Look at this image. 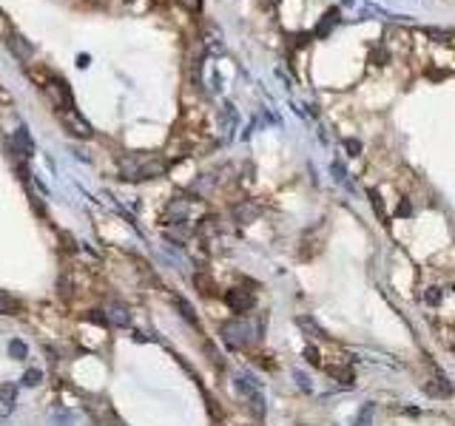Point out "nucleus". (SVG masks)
<instances>
[{
  "label": "nucleus",
  "instance_id": "f257e3e1",
  "mask_svg": "<svg viewBox=\"0 0 455 426\" xmlns=\"http://www.w3.org/2000/svg\"><path fill=\"white\" fill-rule=\"evenodd\" d=\"M168 171V162L159 157H126L123 159V179H154Z\"/></svg>",
  "mask_w": 455,
  "mask_h": 426
},
{
  "label": "nucleus",
  "instance_id": "f03ea898",
  "mask_svg": "<svg viewBox=\"0 0 455 426\" xmlns=\"http://www.w3.org/2000/svg\"><path fill=\"white\" fill-rule=\"evenodd\" d=\"M219 335H222V341H225L227 347H234V349H248L253 341H256V330H253L248 321H242V316L222 324Z\"/></svg>",
  "mask_w": 455,
  "mask_h": 426
},
{
  "label": "nucleus",
  "instance_id": "7ed1b4c3",
  "mask_svg": "<svg viewBox=\"0 0 455 426\" xmlns=\"http://www.w3.org/2000/svg\"><path fill=\"white\" fill-rule=\"evenodd\" d=\"M43 91H46V97L51 100V105L57 108V114H60V111H71V108H74L71 88H69V83H66L63 77H46V80H43Z\"/></svg>",
  "mask_w": 455,
  "mask_h": 426
},
{
  "label": "nucleus",
  "instance_id": "20e7f679",
  "mask_svg": "<svg viewBox=\"0 0 455 426\" xmlns=\"http://www.w3.org/2000/svg\"><path fill=\"white\" fill-rule=\"evenodd\" d=\"M225 304L231 313H236V316H245V313H251L253 310V293L251 290H242V287H231V290H225Z\"/></svg>",
  "mask_w": 455,
  "mask_h": 426
},
{
  "label": "nucleus",
  "instance_id": "39448f33",
  "mask_svg": "<svg viewBox=\"0 0 455 426\" xmlns=\"http://www.w3.org/2000/svg\"><path fill=\"white\" fill-rule=\"evenodd\" d=\"M236 389H239V395L248 401L253 415H265V398H262L259 387L253 384V378H248V375H245V378H236Z\"/></svg>",
  "mask_w": 455,
  "mask_h": 426
},
{
  "label": "nucleus",
  "instance_id": "423d86ee",
  "mask_svg": "<svg viewBox=\"0 0 455 426\" xmlns=\"http://www.w3.org/2000/svg\"><path fill=\"white\" fill-rule=\"evenodd\" d=\"M60 117V122H63L66 128H69L74 136H83V139H88V136H94V131H91V125H88L86 119L80 117V111L77 108H71V111H60L57 114Z\"/></svg>",
  "mask_w": 455,
  "mask_h": 426
},
{
  "label": "nucleus",
  "instance_id": "0eeeda50",
  "mask_svg": "<svg viewBox=\"0 0 455 426\" xmlns=\"http://www.w3.org/2000/svg\"><path fill=\"white\" fill-rule=\"evenodd\" d=\"M102 316H105L108 327H128V324H131V313H128V307L120 304V301H105Z\"/></svg>",
  "mask_w": 455,
  "mask_h": 426
},
{
  "label": "nucleus",
  "instance_id": "6e6552de",
  "mask_svg": "<svg viewBox=\"0 0 455 426\" xmlns=\"http://www.w3.org/2000/svg\"><path fill=\"white\" fill-rule=\"evenodd\" d=\"M15 403H17V389L12 384H3L0 387V418H9L15 412Z\"/></svg>",
  "mask_w": 455,
  "mask_h": 426
},
{
  "label": "nucleus",
  "instance_id": "1a4fd4ad",
  "mask_svg": "<svg viewBox=\"0 0 455 426\" xmlns=\"http://www.w3.org/2000/svg\"><path fill=\"white\" fill-rule=\"evenodd\" d=\"M9 51H12L15 57H20V60H29L34 48L29 46V43H26V40L20 37V34H9Z\"/></svg>",
  "mask_w": 455,
  "mask_h": 426
},
{
  "label": "nucleus",
  "instance_id": "9d476101",
  "mask_svg": "<svg viewBox=\"0 0 455 426\" xmlns=\"http://www.w3.org/2000/svg\"><path fill=\"white\" fill-rule=\"evenodd\" d=\"M194 287L202 293V296H208V299H211V296H216V281H213L208 273H202V270H199V273H194Z\"/></svg>",
  "mask_w": 455,
  "mask_h": 426
},
{
  "label": "nucleus",
  "instance_id": "9b49d317",
  "mask_svg": "<svg viewBox=\"0 0 455 426\" xmlns=\"http://www.w3.org/2000/svg\"><path fill=\"white\" fill-rule=\"evenodd\" d=\"M171 301H174V307L180 310V316H182V318H185V321H188V324H191V327H196V330H199V318H196V313H194V307H191L188 301L182 299V296H174V299H171Z\"/></svg>",
  "mask_w": 455,
  "mask_h": 426
},
{
  "label": "nucleus",
  "instance_id": "f8f14e48",
  "mask_svg": "<svg viewBox=\"0 0 455 426\" xmlns=\"http://www.w3.org/2000/svg\"><path fill=\"white\" fill-rule=\"evenodd\" d=\"M435 378H432V384H430V392H435V395H441V398H449L452 395V387H449V381H447V375L444 372H432Z\"/></svg>",
  "mask_w": 455,
  "mask_h": 426
},
{
  "label": "nucleus",
  "instance_id": "ddd939ff",
  "mask_svg": "<svg viewBox=\"0 0 455 426\" xmlns=\"http://www.w3.org/2000/svg\"><path fill=\"white\" fill-rule=\"evenodd\" d=\"M0 313H3V316H15V313H20V301L0 290Z\"/></svg>",
  "mask_w": 455,
  "mask_h": 426
},
{
  "label": "nucleus",
  "instance_id": "4468645a",
  "mask_svg": "<svg viewBox=\"0 0 455 426\" xmlns=\"http://www.w3.org/2000/svg\"><path fill=\"white\" fill-rule=\"evenodd\" d=\"M234 216H236V222H251V219H256V216H259V207L251 205V202H245V205H239V207L234 210Z\"/></svg>",
  "mask_w": 455,
  "mask_h": 426
},
{
  "label": "nucleus",
  "instance_id": "2eb2a0df",
  "mask_svg": "<svg viewBox=\"0 0 455 426\" xmlns=\"http://www.w3.org/2000/svg\"><path fill=\"white\" fill-rule=\"evenodd\" d=\"M9 352H12V358H15V361H26V358H29V347H26L20 338L9 341Z\"/></svg>",
  "mask_w": 455,
  "mask_h": 426
},
{
  "label": "nucleus",
  "instance_id": "dca6fc26",
  "mask_svg": "<svg viewBox=\"0 0 455 426\" xmlns=\"http://www.w3.org/2000/svg\"><path fill=\"white\" fill-rule=\"evenodd\" d=\"M296 324L302 327V330H307V332H313L316 338H324V330L319 327V324L313 321V318H307V316H302V318H296Z\"/></svg>",
  "mask_w": 455,
  "mask_h": 426
},
{
  "label": "nucleus",
  "instance_id": "f3484780",
  "mask_svg": "<svg viewBox=\"0 0 455 426\" xmlns=\"http://www.w3.org/2000/svg\"><path fill=\"white\" fill-rule=\"evenodd\" d=\"M40 381H43V372H40V370H26L23 372V384H26V387H37Z\"/></svg>",
  "mask_w": 455,
  "mask_h": 426
},
{
  "label": "nucleus",
  "instance_id": "a211bd4d",
  "mask_svg": "<svg viewBox=\"0 0 455 426\" xmlns=\"http://www.w3.org/2000/svg\"><path fill=\"white\" fill-rule=\"evenodd\" d=\"M205 352H208V361H211L213 367H219V370H222V355L216 352V349H213V344H211V341H205Z\"/></svg>",
  "mask_w": 455,
  "mask_h": 426
},
{
  "label": "nucleus",
  "instance_id": "6ab92c4d",
  "mask_svg": "<svg viewBox=\"0 0 455 426\" xmlns=\"http://www.w3.org/2000/svg\"><path fill=\"white\" fill-rule=\"evenodd\" d=\"M88 321L97 324V327H108V321H105V316H102V310H88Z\"/></svg>",
  "mask_w": 455,
  "mask_h": 426
},
{
  "label": "nucleus",
  "instance_id": "aec40b11",
  "mask_svg": "<svg viewBox=\"0 0 455 426\" xmlns=\"http://www.w3.org/2000/svg\"><path fill=\"white\" fill-rule=\"evenodd\" d=\"M424 301H427V304H441V290H438V287H427Z\"/></svg>",
  "mask_w": 455,
  "mask_h": 426
},
{
  "label": "nucleus",
  "instance_id": "412c9836",
  "mask_svg": "<svg viewBox=\"0 0 455 426\" xmlns=\"http://www.w3.org/2000/svg\"><path fill=\"white\" fill-rule=\"evenodd\" d=\"M370 418H373V403H367L364 409H361L359 420H356V426H370Z\"/></svg>",
  "mask_w": 455,
  "mask_h": 426
},
{
  "label": "nucleus",
  "instance_id": "4be33fe9",
  "mask_svg": "<svg viewBox=\"0 0 455 426\" xmlns=\"http://www.w3.org/2000/svg\"><path fill=\"white\" fill-rule=\"evenodd\" d=\"M370 199H373V207L378 210V216L387 222V213H384V205H381V196H378V190H370Z\"/></svg>",
  "mask_w": 455,
  "mask_h": 426
},
{
  "label": "nucleus",
  "instance_id": "5701e85b",
  "mask_svg": "<svg viewBox=\"0 0 455 426\" xmlns=\"http://www.w3.org/2000/svg\"><path fill=\"white\" fill-rule=\"evenodd\" d=\"M305 358L313 364V367H322V355H319V349H316V347H307L305 349Z\"/></svg>",
  "mask_w": 455,
  "mask_h": 426
},
{
  "label": "nucleus",
  "instance_id": "b1692460",
  "mask_svg": "<svg viewBox=\"0 0 455 426\" xmlns=\"http://www.w3.org/2000/svg\"><path fill=\"white\" fill-rule=\"evenodd\" d=\"M182 9H188V12H199V6H202V0H177Z\"/></svg>",
  "mask_w": 455,
  "mask_h": 426
},
{
  "label": "nucleus",
  "instance_id": "393cba45",
  "mask_svg": "<svg viewBox=\"0 0 455 426\" xmlns=\"http://www.w3.org/2000/svg\"><path fill=\"white\" fill-rule=\"evenodd\" d=\"M387 60H390V54H387V51H373V63H376V65H384Z\"/></svg>",
  "mask_w": 455,
  "mask_h": 426
},
{
  "label": "nucleus",
  "instance_id": "a878e982",
  "mask_svg": "<svg viewBox=\"0 0 455 426\" xmlns=\"http://www.w3.org/2000/svg\"><path fill=\"white\" fill-rule=\"evenodd\" d=\"M347 148H350V154H359V142H353V139H347Z\"/></svg>",
  "mask_w": 455,
  "mask_h": 426
},
{
  "label": "nucleus",
  "instance_id": "bb28decb",
  "mask_svg": "<svg viewBox=\"0 0 455 426\" xmlns=\"http://www.w3.org/2000/svg\"><path fill=\"white\" fill-rule=\"evenodd\" d=\"M77 65H80V68H86V65H88V57L80 54V57H77Z\"/></svg>",
  "mask_w": 455,
  "mask_h": 426
},
{
  "label": "nucleus",
  "instance_id": "cd10ccee",
  "mask_svg": "<svg viewBox=\"0 0 455 426\" xmlns=\"http://www.w3.org/2000/svg\"><path fill=\"white\" fill-rule=\"evenodd\" d=\"M114 426H117V423H114Z\"/></svg>",
  "mask_w": 455,
  "mask_h": 426
}]
</instances>
